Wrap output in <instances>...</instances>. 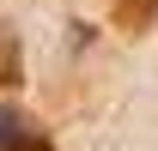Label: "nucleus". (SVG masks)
I'll use <instances>...</instances> for the list:
<instances>
[{
    "label": "nucleus",
    "mask_w": 158,
    "mask_h": 151,
    "mask_svg": "<svg viewBox=\"0 0 158 151\" xmlns=\"http://www.w3.org/2000/svg\"><path fill=\"white\" fill-rule=\"evenodd\" d=\"M0 151H55V139L24 109H6V103H0Z\"/></svg>",
    "instance_id": "nucleus-1"
},
{
    "label": "nucleus",
    "mask_w": 158,
    "mask_h": 151,
    "mask_svg": "<svg viewBox=\"0 0 158 151\" xmlns=\"http://www.w3.org/2000/svg\"><path fill=\"white\" fill-rule=\"evenodd\" d=\"M24 85V48H19V30L0 24V91Z\"/></svg>",
    "instance_id": "nucleus-2"
},
{
    "label": "nucleus",
    "mask_w": 158,
    "mask_h": 151,
    "mask_svg": "<svg viewBox=\"0 0 158 151\" xmlns=\"http://www.w3.org/2000/svg\"><path fill=\"white\" fill-rule=\"evenodd\" d=\"M152 18H158V0H116V30H128V37L152 30Z\"/></svg>",
    "instance_id": "nucleus-3"
}]
</instances>
